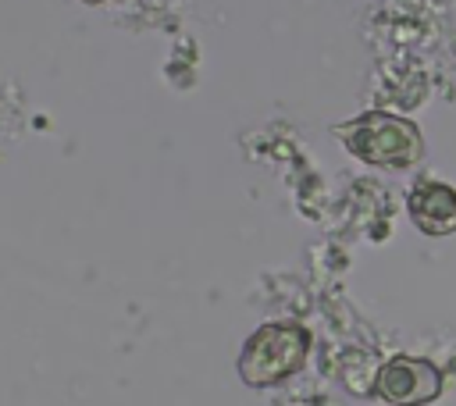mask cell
Instances as JSON below:
<instances>
[{
	"instance_id": "obj_1",
	"label": "cell",
	"mask_w": 456,
	"mask_h": 406,
	"mask_svg": "<svg viewBox=\"0 0 456 406\" xmlns=\"http://www.w3.org/2000/svg\"><path fill=\"white\" fill-rule=\"evenodd\" d=\"M306 345H310V338H306V331L299 324H264L242 345L239 374L253 388L278 385L281 378H289V374H296L303 367Z\"/></svg>"
},
{
	"instance_id": "obj_2",
	"label": "cell",
	"mask_w": 456,
	"mask_h": 406,
	"mask_svg": "<svg viewBox=\"0 0 456 406\" xmlns=\"http://www.w3.org/2000/svg\"><path fill=\"white\" fill-rule=\"evenodd\" d=\"M342 135L360 160L378 167H406L420 157V132L395 114H363Z\"/></svg>"
},
{
	"instance_id": "obj_3",
	"label": "cell",
	"mask_w": 456,
	"mask_h": 406,
	"mask_svg": "<svg viewBox=\"0 0 456 406\" xmlns=\"http://www.w3.org/2000/svg\"><path fill=\"white\" fill-rule=\"evenodd\" d=\"M442 370L417 356H392L378 374V395L392 406H424L438 399Z\"/></svg>"
},
{
	"instance_id": "obj_4",
	"label": "cell",
	"mask_w": 456,
	"mask_h": 406,
	"mask_svg": "<svg viewBox=\"0 0 456 406\" xmlns=\"http://www.w3.org/2000/svg\"><path fill=\"white\" fill-rule=\"evenodd\" d=\"M410 217L428 235L456 231V192L442 182H424L410 196Z\"/></svg>"
},
{
	"instance_id": "obj_5",
	"label": "cell",
	"mask_w": 456,
	"mask_h": 406,
	"mask_svg": "<svg viewBox=\"0 0 456 406\" xmlns=\"http://www.w3.org/2000/svg\"><path fill=\"white\" fill-rule=\"evenodd\" d=\"M86 4H96V0H86Z\"/></svg>"
}]
</instances>
